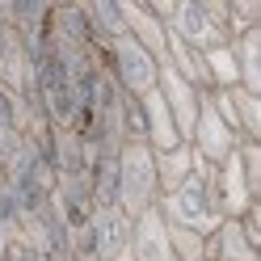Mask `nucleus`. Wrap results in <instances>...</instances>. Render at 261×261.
Masks as SVG:
<instances>
[{"label":"nucleus","instance_id":"nucleus-1","mask_svg":"<svg viewBox=\"0 0 261 261\" xmlns=\"http://www.w3.org/2000/svg\"><path fill=\"white\" fill-rule=\"evenodd\" d=\"M160 25L177 34L194 51H211V46L232 42L227 34V17H223V0H152L148 5Z\"/></svg>","mask_w":261,"mask_h":261},{"label":"nucleus","instance_id":"nucleus-2","mask_svg":"<svg viewBox=\"0 0 261 261\" xmlns=\"http://www.w3.org/2000/svg\"><path fill=\"white\" fill-rule=\"evenodd\" d=\"M211 177H215V169L202 165V160H194V173L186 177L177 190L160 194V215H165V223H177V227H190V232H202L211 236L215 227L223 223L219 206H215V186H211Z\"/></svg>","mask_w":261,"mask_h":261},{"label":"nucleus","instance_id":"nucleus-3","mask_svg":"<svg viewBox=\"0 0 261 261\" xmlns=\"http://www.w3.org/2000/svg\"><path fill=\"white\" fill-rule=\"evenodd\" d=\"M160 202L156 186V165L148 143H122L118 148V211H126L130 219L152 211Z\"/></svg>","mask_w":261,"mask_h":261},{"label":"nucleus","instance_id":"nucleus-4","mask_svg":"<svg viewBox=\"0 0 261 261\" xmlns=\"http://www.w3.org/2000/svg\"><path fill=\"white\" fill-rule=\"evenodd\" d=\"M106 72H110V80H114L126 97H143V93L156 89L160 63L143 51L130 34H118V38L106 46Z\"/></svg>","mask_w":261,"mask_h":261},{"label":"nucleus","instance_id":"nucleus-5","mask_svg":"<svg viewBox=\"0 0 261 261\" xmlns=\"http://www.w3.org/2000/svg\"><path fill=\"white\" fill-rule=\"evenodd\" d=\"M190 148H194V156L202 160V165H211V169H219L227 156H232L236 148H240V135L232 126H227L219 114H215V106H211V97L202 93V106H198V118H194V130H190Z\"/></svg>","mask_w":261,"mask_h":261},{"label":"nucleus","instance_id":"nucleus-6","mask_svg":"<svg viewBox=\"0 0 261 261\" xmlns=\"http://www.w3.org/2000/svg\"><path fill=\"white\" fill-rule=\"evenodd\" d=\"M89 253L97 261H130V215L118 206H97L89 219Z\"/></svg>","mask_w":261,"mask_h":261},{"label":"nucleus","instance_id":"nucleus-7","mask_svg":"<svg viewBox=\"0 0 261 261\" xmlns=\"http://www.w3.org/2000/svg\"><path fill=\"white\" fill-rule=\"evenodd\" d=\"M211 186H215V206H219V215H223V219H240L253 202H261L257 194L249 190V177H244L240 156H236V152H232V156H227L223 165L215 169Z\"/></svg>","mask_w":261,"mask_h":261},{"label":"nucleus","instance_id":"nucleus-8","mask_svg":"<svg viewBox=\"0 0 261 261\" xmlns=\"http://www.w3.org/2000/svg\"><path fill=\"white\" fill-rule=\"evenodd\" d=\"M156 93L165 97V106H169V114H173L177 135L190 139L194 118H198V106H202V89H194L190 80H181L173 68H160V76H156Z\"/></svg>","mask_w":261,"mask_h":261},{"label":"nucleus","instance_id":"nucleus-9","mask_svg":"<svg viewBox=\"0 0 261 261\" xmlns=\"http://www.w3.org/2000/svg\"><path fill=\"white\" fill-rule=\"evenodd\" d=\"M130 261H173L169 249V223L160 215V206L143 211L130 219Z\"/></svg>","mask_w":261,"mask_h":261},{"label":"nucleus","instance_id":"nucleus-10","mask_svg":"<svg viewBox=\"0 0 261 261\" xmlns=\"http://www.w3.org/2000/svg\"><path fill=\"white\" fill-rule=\"evenodd\" d=\"M114 5H118L122 30H126V34L135 38L156 63H165V38H169V30L160 25V17H156L148 5H139V0H114Z\"/></svg>","mask_w":261,"mask_h":261},{"label":"nucleus","instance_id":"nucleus-11","mask_svg":"<svg viewBox=\"0 0 261 261\" xmlns=\"http://www.w3.org/2000/svg\"><path fill=\"white\" fill-rule=\"evenodd\" d=\"M206 261H261V249H253L236 219H223L206 236Z\"/></svg>","mask_w":261,"mask_h":261},{"label":"nucleus","instance_id":"nucleus-12","mask_svg":"<svg viewBox=\"0 0 261 261\" xmlns=\"http://www.w3.org/2000/svg\"><path fill=\"white\" fill-rule=\"evenodd\" d=\"M232 55H236L240 89L261 93V25H257V30H244V34L232 38Z\"/></svg>","mask_w":261,"mask_h":261},{"label":"nucleus","instance_id":"nucleus-13","mask_svg":"<svg viewBox=\"0 0 261 261\" xmlns=\"http://www.w3.org/2000/svg\"><path fill=\"white\" fill-rule=\"evenodd\" d=\"M194 148L190 143H177V148H165V152H152V165H156V186L160 194H169L186 181V177L194 173Z\"/></svg>","mask_w":261,"mask_h":261},{"label":"nucleus","instance_id":"nucleus-14","mask_svg":"<svg viewBox=\"0 0 261 261\" xmlns=\"http://www.w3.org/2000/svg\"><path fill=\"white\" fill-rule=\"evenodd\" d=\"M227 93V106H232V118H236V130H240V143H261V93H249V89H223Z\"/></svg>","mask_w":261,"mask_h":261},{"label":"nucleus","instance_id":"nucleus-15","mask_svg":"<svg viewBox=\"0 0 261 261\" xmlns=\"http://www.w3.org/2000/svg\"><path fill=\"white\" fill-rule=\"evenodd\" d=\"M202 68H206L211 89H236V85H240L232 42H223V46H211V51H202Z\"/></svg>","mask_w":261,"mask_h":261},{"label":"nucleus","instance_id":"nucleus-16","mask_svg":"<svg viewBox=\"0 0 261 261\" xmlns=\"http://www.w3.org/2000/svg\"><path fill=\"white\" fill-rule=\"evenodd\" d=\"M169 249H173V261H206V236L169 223Z\"/></svg>","mask_w":261,"mask_h":261},{"label":"nucleus","instance_id":"nucleus-17","mask_svg":"<svg viewBox=\"0 0 261 261\" xmlns=\"http://www.w3.org/2000/svg\"><path fill=\"white\" fill-rule=\"evenodd\" d=\"M223 17H227V34H244V30L261 25V0H223Z\"/></svg>","mask_w":261,"mask_h":261},{"label":"nucleus","instance_id":"nucleus-18","mask_svg":"<svg viewBox=\"0 0 261 261\" xmlns=\"http://www.w3.org/2000/svg\"><path fill=\"white\" fill-rule=\"evenodd\" d=\"M236 156H240L244 177H249V190L261 198V143H249V139H244L240 148H236Z\"/></svg>","mask_w":261,"mask_h":261},{"label":"nucleus","instance_id":"nucleus-19","mask_svg":"<svg viewBox=\"0 0 261 261\" xmlns=\"http://www.w3.org/2000/svg\"><path fill=\"white\" fill-rule=\"evenodd\" d=\"M72 261H97V257H93V253H80V257H72Z\"/></svg>","mask_w":261,"mask_h":261}]
</instances>
